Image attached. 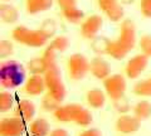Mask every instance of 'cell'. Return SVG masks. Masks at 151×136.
Segmentation results:
<instances>
[{"label": "cell", "mask_w": 151, "mask_h": 136, "mask_svg": "<svg viewBox=\"0 0 151 136\" xmlns=\"http://www.w3.org/2000/svg\"><path fill=\"white\" fill-rule=\"evenodd\" d=\"M103 82V90L106 95L111 100H116L122 96H125L127 90V82L126 77L121 73H112L110 77H107Z\"/></svg>", "instance_id": "obj_5"}, {"label": "cell", "mask_w": 151, "mask_h": 136, "mask_svg": "<svg viewBox=\"0 0 151 136\" xmlns=\"http://www.w3.org/2000/svg\"><path fill=\"white\" fill-rule=\"evenodd\" d=\"M49 45L57 53H64L69 47V39L65 35H55L54 38L49 42Z\"/></svg>", "instance_id": "obj_30"}, {"label": "cell", "mask_w": 151, "mask_h": 136, "mask_svg": "<svg viewBox=\"0 0 151 136\" xmlns=\"http://www.w3.org/2000/svg\"><path fill=\"white\" fill-rule=\"evenodd\" d=\"M4 3H10V1H13V0H3Z\"/></svg>", "instance_id": "obj_41"}, {"label": "cell", "mask_w": 151, "mask_h": 136, "mask_svg": "<svg viewBox=\"0 0 151 136\" xmlns=\"http://www.w3.org/2000/svg\"><path fill=\"white\" fill-rule=\"evenodd\" d=\"M14 104H15V97L9 90H3L0 92V112L1 114H6L10 111Z\"/></svg>", "instance_id": "obj_25"}, {"label": "cell", "mask_w": 151, "mask_h": 136, "mask_svg": "<svg viewBox=\"0 0 151 136\" xmlns=\"http://www.w3.org/2000/svg\"><path fill=\"white\" fill-rule=\"evenodd\" d=\"M129 53H130L129 50H127L117 39L111 40L110 49H108V54L107 55H110L111 58L116 59V60H122V59H125L127 57V54Z\"/></svg>", "instance_id": "obj_24"}, {"label": "cell", "mask_w": 151, "mask_h": 136, "mask_svg": "<svg viewBox=\"0 0 151 136\" xmlns=\"http://www.w3.org/2000/svg\"><path fill=\"white\" fill-rule=\"evenodd\" d=\"M136 1V0H119V3L121 4V5H132Z\"/></svg>", "instance_id": "obj_40"}, {"label": "cell", "mask_w": 151, "mask_h": 136, "mask_svg": "<svg viewBox=\"0 0 151 136\" xmlns=\"http://www.w3.org/2000/svg\"><path fill=\"white\" fill-rule=\"evenodd\" d=\"M103 25V18L100 14H92V15L86 17V19L79 27V33L82 38L87 40H92L98 35V33L102 29Z\"/></svg>", "instance_id": "obj_9"}, {"label": "cell", "mask_w": 151, "mask_h": 136, "mask_svg": "<svg viewBox=\"0 0 151 136\" xmlns=\"http://www.w3.org/2000/svg\"><path fill=\"white\" fill-rule=\"evenodd\" d=\"M62 15L69 24H79L81 25L83 23V20L86 19V15H84L83 10H81V9L77 8V6L64 9V10H62Z\"/></svg>", "instance_id": "obj_22"}, {"label": "cell", "mask_w": 151, "mask_h": 136, "mask_svg": "<svg viewBox=\"0 0 151 136\" xmlns=\"http://www.w3.org/2000/svg\"><path fill=\"white\" fill-rule=\"evenodd\" d=\"M25 68L14 59H5L0 63V86L4 90H17L25 83Z\"/></svg>", "instance_id": "obj_1"}, {"label": "cell", "mask_w": 151, "mask_h": 136, "mask_svg": "<svg viewBox=\"0 0 151 136\" xmlns=\"http://www.w3.org/2000/svg\"><path fill=\"white\" fill-rule=\"evenodd\" d=\"M78 136H102V132H101V130H98L96 127H89V129L83 130Z\"/></svg>", "instance_id": "obj_38"}, {"label": "cell", "mask_w": 151, "mask_h": 136, "mask_svg": "<svg viewBox=\"0 0 151 136\" xmlns=\"http://www.w3.org/2000/svg\"><path fill=\"white\" fill-rule=\"evenodd\" d=\"M132 115H135L140 121L149 120L151 117V102L147 100H140L132 106Z\"/></svg>", "instance_id": "obj_21"}, {"label": "cell", "mask_w": 151, "mask_h": 136, "mask_svg": "<svg viewBox=\"0 0 151 136\" xmlns=\"http://www.w3.org/2000/svg\"><path fill=\"white\" fill-rule=\"evenodd\" d=\"M73 122L76 125L81 126V127H88V126H91V124L93 122V116L91 114V111L88 109H84L82 106L81 109L78 110L77 114H76Z\"/></svg>", "instance_id": "obj_26"}, {"label": "cell", "mask_w": 151, "mask_h": 136, "mask_svg": "<svg viewBox=\"0 0 151 136\" xmlns=\"http://www.w3.org/2000/svg\"><path fill=\"white\" fill-rule=\"evenodd\" d=\"M55 1H57V5L60 8V10L77 6V0H55Z\"/></svg>", "instance_id": "obj_37"}, {"label": "cell", "mask_w": 151, "mask_h": 136, "mask_svg": "<svg viewBox=\"0 0 151 136\" xmlns=\"http://www.w3.org/2000/svg\"><path fill=\"white\" fill-rule=\"evenodd\" d=\"M139 8L141 15L146 19H151V0H140Z\"/></svg>", "instance_id": "obj_35"}, {"label": "cell", "mask_w": 151, "mask_h": 136, "mask_svg": "<svg viewBox=\"0 0 151 136\" xmlns=\"http://www.w3.org/2000/svg\"><path fill=\"white\" fill-rule=\"evenodd\" d=\"M111 39H108L105 35H97L96 38L91 40V49L94 54L97 55H107L108 49H110Z\"/></svg>", "instance_id": "obj_20"}, {"label": "cell", "mask_w": 151, "mask_h": 136, "mask_svg": "<svg viewBox=\"0 0 151 136\" xmlns=\"http://www.w3.org/2000/svg\"><path fill=\"white\" fill-rule=\"evenodd\" d=\"M67 71L72 81H82L89 73V60L82 53H73L67 58Z\"/></svg>", "instance_id": "obj_4"}, {"label": "cell", "mask_w": 151, "mask_h": 136, "mask_svg": "<svg viewBox=\"0 0 151 136\" xmlns=\"http://www.w3.org/2000/svg\"><path fill=\"white\" fill-rule=\"evenodd\" d=\"M115 129L120 134L132 135L141 129V121L135 115L131 114L120 115L115 122Z\"/></svg>", "instance_id": "obj_10"}, {"label": "cell", "mask_w": 151, "mask_h": 136, "mask_svg": "<svg viewBox=\"0 0 151 136\" xmlns=\"http://www.w3.org/2000/svg\"><path fill=\"white\" fill-rule=\"evenodd\" d=\"M37 107L35 104L29 98H22L15 105V116L20 117L25 122H30L35 119Z\"/></svg>", "instance_id": "obj_14"}, {"label": "cell", "mask_w": 151, "mask_h": 136, "mask_svg": "<svg viewBox=\"0 0 151 136\" xmlns=\"http://www.w3.org/2000/svg\"><path fill=\"white\" fill-rule=\"evenodd\" d=\"M149 65V57L142 53H137L126 62L125 65V74L129 79H137Z\"/></svg>", "instance_id": "obj_8"}, {"label": "cell", "mask_w": 151, "mask_h": 136, "mask_svg": "<svg viewBox=\"0 0 151 136\" xmlns=\"http://www.w3.org/2000/svg\"><path fill=\"white\" fill-rule=\"evenodd\" d=\"M105 15L107 17V19L110 20L111 23H121L122 20L125 19V9H124V5H121L119 3L117 5L112 6L111 9L105 13Z\"/></svg>", "instance_id": "obj_28"}, {"label": "cell", "mask_w": 151, "mask_h": 136, "mask_svg": "<svg viewBox=\"0 0 151 136\" xmlns=\"http://www.w3.org/2000/svg\"><path fill=\"white\" fill-rule=\"evenodd\" d=\"M106 98H107L106 92L105 90H101V88H91L86 93V102L89 109L92 110L102 109L106 104Z\"/></svg>", "instance_id": "obj_15"}, {"label": "cell", "mask_w": 151, "mask_h": 136, "mask_svg": "<svg viewBox=\"0 0 151 136\" xmlns=\"http://www.w3.org/2000/svg\"><path fill=\"white\" fill-rule=\"evenodd\" d=\"M119 4V0H97V5L98 9L105 14L108 9H111L112 6H115Z\"/></svg>", "instance_id": "obj_36"}, {"label": "cell", "mask_w": 151, "mask_h": 136, "mask_svg": "<svg viewBox=\"0 0 151 136\" xmlns=\"http://www.w3.org/2000/svg\"><path fill=\"white\" fill-rule=\"evenodd\" d=\"M89 73L96 79L105 81L107 77H110L112 74L111 64L105 58H102L101 55H96L89 60Z\"/></svg>", "instance_id": "obj_12"}, {"label": "cell", "mask_w": 151, "mask_h": 136, "mask_svg": "<svg viewBox=\"0 0 151 136\" xmlns=\"http://www.w3.org/2000/svg\"><path fill=\"white\" fill-rule=\"evenodd\" d=\"M132 93L137 97H151V77L136 82L132 86Z\"/></svg>", "instance_id": "obj_23"}, {"label": "cell", "mask_w": 151, "mask_h": 136, "mask_svg": "<svg viewBox=\"0 0 151 136\" xmlns=\"http://www.w3.org/2000/svg\"><path fill=\"white\" fill-rule=\"evenodd\" d=\"M48 68H49V65L45 62L43 55L32 58L29 62L27 63V71L29 72V74H39V76H44L45 72L48 71Z\"/></svg>", "instance_id": "obj_19"}, {"label": "cell", "mask_w": 151, "mask_h": 136, "mask_svg": "<svg viewBox=\"0 0 151 136\" xmlns=\"http://www.w3.org/2000/svg\"><path fill=\"white\" fill-rule=\"evenodd\" d=\"M54 0H25V12L30 15L48 12L53 6Z\"/></svg>", "instance_id": "obj_17"}, {"label": "cell", "mask_w": 151, "mask_h": 136, "mask_svg": "<svg viewBox=\"0 0 151 136\" xmlns=\"http://www.w3.org/2000/svg\"><path fill=\"white\" fill-rule=\"evenodd\" d=\"M30 136H49L50 134V124L44 117H35L33 121H30L28 126Z\"/></svg>", "instance_id": "obj_16"}, {"label": "cell", "mask_w": 151, "mask_h": 136, "mask_svg": "<svg viewBox=\"0 0 151 136\" xmlns=\"http://www.w3.org/2000/svg\"><path fill=\"white\" fill-rule=\"evenodd\" d=\"M12 39L13 42L30 48H42L49 42L40 29H30L25 25H17L12 30Z\"/></svg>", "instance_id": "obj_2"}, {"label": "cell", "mask_w": 151, "mask_h": 136, "mask_svg": "<svg viewBox=\"0 0 151 136\" xmlns=\"http://www.w3.org/2000/svg\"><path fill=\"white\" fill-rule=\"evenodd\" d=\"M57 53L55 50L52 48V47L48 44L47 45V48L44 49V52H43V58L45 59V62L48 63V65L50 67V65H54V64H57Z\"/></svg>", "instance_id": "obj_34"}, {"label": "cell", "mask_w": 151, "mask_h": 136, "mask_svg": "<svg viewBox=\"0 0 151 136\" xmlns=\"http://www.w3.org/2000/svg\"><path fill=\"white\" fill-rule=\"evenodd\" d=\"M0 19L5 24H15L19 20V10L10 3L0 4Z\"/></svg>", "instance_id": "obj_18"}, {"label": "cell", "mask_w": 151, "mask_h": 136, "mask_svg": "<svg viewBox=\"0 0 151 136\" xmlns=\"http://www.w3.org/2000/svg\"><path fill=\"white\" fill-rule=\"evenodd\" d=\"M57 28H58V27H57L55 20L48 18V19H44L43 22H42L39 29L47 37V38H48L49 40H52L55 37V34H57Z\"/></svg>", "instance_id": "obj_29"}, {"label": "cell", "mask_w": 151, "mask_h": 136, "mask_svg": "<svg viewBox=\"0 0 151 136\" xmlns=\"http://www.w3.org/2000/svg\"><path fill=\"white\" fill-rule=\"evenodd\" d=\"M23 91L25 95L30 97L42 96L47 92V84L44 76H39V74H29L27 78L25 83L23 84Z\"/></svg>", "instance_id": "obj_11"}, {"label": "cell", "mask_w": 151, "mask_h": 136, "mask_svg": "<svg viewBox=\"0 0 151 136\" xmlns=\"http://www.w3.org/2000/svg\"><path fill=\"white\" fill-rule=\"evenodd\" d=\"M49 136H69V132L65 129L62 127H55L50 131Z\"/></svg>", "instance_id": "obj_39"}, {"label": "cell", "mask_w": 151, "mask_h": 136, "mask_svg": "<svg viewBox=\"0 0 151 136\" xmlns=\"http://www.w3.org/2000/svg\"><path fill=\"white\" fill-rule=\"evenodd\" d=\"M117 40L125 47V48L131 52L135 48L136 42H137V35H136V25L134 20L131 19H124L120 23V32Z\"/></svg>", "instance_id": "obj_7"}, {"label": "cell", "mask_w": 151, "mask_h": 136, "mask_svg": "<svg viewBox=\"0 0 151 136\" xmlns=\"http://www.w3.org/2000/svg\"><path fill=\"white\" fill-rule=\"evenodd\" d=\"M27 129V122L18 116H8L0 121V136H23Z\"/></svg>", "instance_id": "obj_6"}, {"label": "cell", "mask_w": 151, "mask_h": 136, "mask_svg": "<svg viewBox=\"0 0 151 136\" xmlns=\"http://www.w3.org/2000/svg\"><path fill=\"white\" fill-rule=\"evenodd\" d=\"M14 53V43L13 40L1 39L0 40V58L5 60L6 58L12 57Z\"/></svg>", "instance_id": "obj_33"}, {"label": "cell", "mask_w": 151, "mask_h": 136, "mask_svg": "<svg viewBox=\"0 0 151 136\" xmlns=\"http://www.w3.org/2000/svg\"><path fill=\"white\" fill-rule=\"evenodd\" d=\"M44 79L47 84V92L58 101L63 102L67 92H65V86L62 79V72H60L58 63L48 68V71L44 74Z\"/></svg>", "instance_id": "obj_3"}, {"label": "cell", "mask_w": 151, "mask_h": 136, "mask_svg": "<svg viewBox=\"0 0 151 136\" xmlns=\"http://www.w3.org/2000/svg\"><path fill=\"white\" fill-rule=\"evenodd\" d=\"M112 105H113V109H115V111L117 112L119 115H126L129 114V112L131 111V104L129 101V98H127L126 96H122L120 98H116V100L112 101Z\"/></svg>", "instance_id": "obj_31"}, {"label": "cell", "mask_w": 151, "mask_h": 136, "mask_svg": "<svg viewBox=\"0 0 151 136\" xmlns=\"http://www.w3.org/2000/svg\"><path fill=\"white\" fill-rule=\"evenodd\" d=\"M60 105H62V102L58 101L57 98H54L52 95H49L48 92L44 93L43 97H42V101H40L42 110L45 111V112H49V114H53Z\"/></svg>", "instance_id": "obj_27"}, {"label": "cell", "mask_w": 151, "mask_h": 136, "mask_svg": "<svg viewBox=\"0 0 151 136\" xmlns=\"http://www.w3.org/2000/svg\"><path fill=\"white\" fill-rule=\"evenodd\" d=\"M82 107V105L79 104H65V105H60L58 109L53 112V117L55 121L58 122H73L76 114L78 112V110Z\"/></svg>", "instance_id": "obj_13"}, {"label": "cell", "mask_w": 151, "mask_h": 136, "mask_svg": "<svg viewBox=\"0 0 151 136\" xmlns=\"http://www.w3.org/2000/svg\"><path fill=\"white\" fill-rule=\"evenodd\" d=\"M137 45L140 48V53L145 54L146 57L151 58V34H144L137 42Z\"/></svg>", "instance_id": "obj_32"}]
</instances>
